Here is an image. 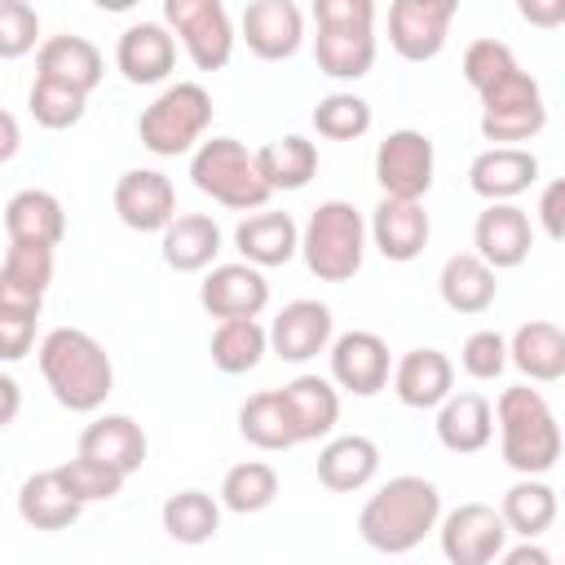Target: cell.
<instances>
[{
  "mask_svg": "<svg viewBox=\"0 0 565 565\" xmlns=\"http://www.w3.org/2000/svg\"><path fill=\"white\" fill-rule=\"evenodd\" d=\"M234 247L252 269H278L300 252V225L291 212H247L234 225Z\"/></svg>",
  "mask_w": 565,
  "mask_h": 565,
  "instance_id": "obj_24",
  "label": "cell"
},
{
  "mask_svg": "<svg viewBox=\"0 0 565 565\" xmlns=\"http://www.w3.org/2000/svg\"><path fill=\"white\" fill-rule=\"evenodd\" d=\"M437 543L450 565H494L508 547V525L494 503H459L437 521Z\"/></svg>",
  "mask_w": 565,
  "mask_h": 565,
  "instance_id": "obj_10",
  "label": "cell"
},
{
  "mask_svg": "<svg viewBox=\"0 0 565 565\" xmlns=\"http://www.w3.org/2000/svg\"><path fill=\"white\" fill-rule=\"evenodd\" d=\"M300 256L318 282H349L366 260V216L349 199H327L300 230Z\"/></svg>",
  "mask_w": 565,
  "mask_h": 565,
  "instance_id": "obj_5",
  "label": "cell"
},
{
  "mask_svg": "<svg viewBox=\"0 0 565 565\" xmlns=\"http://www.w3.org/2000/svg\"><path fill=\"white\" fill-rule=\"evenodd\" d=\"M115 216L137 234H163L177 216V185L159 168H128L115 181Z\"/></svg>",
  "mask_w": 565,
  "mask_h": 565,
  "instance_id": "obj_12",
  "label": "cell"
},
{
  "mask_svg": "<svg viewBox=\"0 0 565 565\" xmlns=\"http://www.w3.org/2000/svg\"><path fill=\"white\" fill-rule=\"evenodd\" d=\"M278 499V472L265 459H243L221 477V494L216 503L238 512V516H256Z\"/></svg>",
  "mask_w": 565,
  "mask_h": 565,
  "instance_id": "obj_38",
  "label": "cell"
},
{
  "mask_svg": "<svg viewBox=\"0 0 565 565\" xmlns=\"http://www.w3.org/2000/svg\"><path fill=\"white\" fill-rule=\"evenodd\" d=\"M539 221H543V234L552 243L565 238V181H547L543 194H539Z\"/></svg>",
  "mask_w": 565,
  "mask_h": 565,
  "instance_id": "obj_49",
  "label": "cell"
},
{
  "mask_svg": "<svg viewBox=\"0 0 565 565\" xmlns=\"http://www.w3.org/2000/svg\"><path fill=\"white\" fill-rule=\"evenodd\" d=\"M309 119H313L318 137H327V141H358L371 132L375 115H371V102L358 93H327V97H318Z\"/></svg>",
  "mask_w": 565,
  "mask_h": 565,
  "instance_id": "obj_39",
  "label": "cell"
},
{
  "mask_svg": "<svg viewBox=\"0 0 565 565\" xmlns=\"http://www.w3.org/2000/svg\"><path fill=\"white\" fill-rule=\"evenodd\" d=\"M35 362H40L49 393L66 411H79V415L102 411V402L115 388V362H110L106 344L97 335H88L84 327H53L40 340Z\"/></svg>",
  "mask_w": 565,
  "mask_h": 565,
  "instance_id": "obj_2",
  "label": "cell"
},
{
  "mask_svg": "<svg viewBox=\"0 0 565 565\" xmlns=\"http://www.w3.org/2000/svg\"><path fill=\"white\" fill-rule=\"evenodd\" d=\"M53 472H57V481L66 486V494H71L79 508H84V503H106V499H115V494L124 490V481H128V477H119L115 468H106V463H97V459H84V455L57 463Z\"/></svg>",
  "mask_w": 565,
  "mask_h": 565,
  "instance_id": "obj_41",
  "label": "cell"
},
{
  "mask_svg": "<svg viewBox=\"0 0 565 565\" xmlns=\"http://www.w3.org/2000/svg\"><path fill=\"white\" fill-rule=\"evenodd\" d=\"M380 472V446L362 433H340L318 450V481L335 494H353L371 486Z\"/></svg>",
  "mask_w": 565,
  "mask_h": 565,
  "instance_id": "obj_30",
  "label": "cell"
},
{
  "mask_svg": "<svg viewBox=\"0 0 565 565\" xmlns=\"http://www.w3.org/2000/svg\"><path fill=\"white\" fill-rule=\"evenodd\" d=\"M163 26L199 71H221L234 57V22L221 0H163Z\"/></svg>",
  "mask_w": 565,
  "mask_h": 565,
  "instance_id": "obj_8",
  "label": "cell"
},
{
  "mask_svg": "<svg viewBox=\"0 0 565 565\" xmlns=\"http://www.w3.org/2000/svg\"><path fill=\"white\" fill-rule=\"evenodd\" d=\"M190 181L199 194L230 212H260L269 203V185L256 172V154L234 137L199 141L190 154Z\"/></svg>",
  "mask_w": 565,
  "mask_h": 565,
  "instance_id": "obj_6",
  "label": "cell"
},
{
  "mask_svg": "<svg viewBox=\"0 0 565 565\" xmlns=\"http://www.w3.org/2000/svg\"><path fill=\"white\" fill-rule=\"evenodd\" d=\"M499 516H503L508 534L539 539V534L552 530V521H556V490H552L543 477H521L516 486L503 490Z\"/></svg>",
  "mask_w": 565,
  "mask_h": 565,
  "instance_id": "obj_35",
  "label": "cell"
},
{
  "mask_svg": "<svg viewBox=\"0 0 565 565\" xmlns=\"http://www.w3.org/2000/svg\"><path fill=\"white\" fill-rule=\"evenodd\" d=\"M494 565H556V561H552V552H547L543 543H534V539H521L516 547H503Z\"/></svg>",
  "mask_w": 565,
  "mask_h": 565,
  "instance_id": "obj_50",
  "label": "cell"
},
{
  "mask_svg": "<svg viewBox=\"0 0 565 565\" xmlns=\"http://www.w3.org/2000/svg\"><path fill=\"white\" fill-rule=\"evenodd\" d=\"M0 274H4L9 282H18V287H26V291L44 296V291H49V282H53V247H26V243H9Z\"/></svg>",
  "mask_w": 565,
  "mask_h": 565,
  "instance_id": "obj_45",
  "label": "cell"
},
{
  "mask_svg": "<svg viewBox=\"0 0 565 565\" xmlns=\"http://www.w3.org/2000/svg\"><path fill=\"white\" fill-rule=\"evenodd\" d=\"M450 22H455V0H393L388 44L406 62H433L446 49Z\"/></svg>",
  "mask_w": 565,
  "mask_h": 565,
  "instance_id": "obj_11",
  "label": "cell"
},
{
  "mask_svg": "<svg viewBox=\"0 0 565 565\" xmlns=\"http://www.w3.org/2000/svg\"><path fill=\"white\" fill-rule=\"evenodd\" d=\"M207 353H212L216 371L243 375V371L260 366V358L269 353V335L256 318H230V322H216V331L207 340Z\"/></svg>",
  "mask_w": 565,
  "mask_h": 565,
  "instance_id": "obj_36",
  "label": "cell"
},
{
  "mask_svg": "<svg viewBox=\"0 0 565 565\" xmlns=\"http://www.w3.org/2000/svg\"><path fill=\"white\" fill-rule=\"evenodd\" d=\"M199 305L216 318V322H230V318H260V309L269 305V278L243 260H221L203 274L199 282Z\"/></svg>",
  "mask_w": 565,
  "mask_h": 565,
  "instance_id": "obj_15",
  "label": "cell"
},
{
  "mask_svg": "<svg viewBox=\"0 0 565 565\" xmlns=\"http://www.w3.org/2000/svg\"><path fill=\"white\" fill-rule=\"evenodd\" d=\"M238 31L260 62H287L305 44V13L296 0H252L238 18Z\"/></svg>",
  "mask_w": 565,
  "mask_h": 565,
  "instance_id": "obj_16",
  "label": "cell"
},
{
  "mask_svg": "<svg viewBox=\"0 0 565 565\" xmlns=\"http://www.w3.org/2000/svg\"><path fill=\"white\" fill-rule=\"evenodd\" d=\"M481 97V115H490V110H530V106H547L543 102V88H539V79L530 75V71H508L503 79H494L486 93H477Z\"/></svg>",
  "mask_w": 565,
  "mask_h": 565,
  "instance_id": "obj_47",
  "label": "cell"
},
{
  "mask_svg": "<svg viewBox=\"0 0 565 565\" xmlns=\"http://www.w3.org/2000/svg\"><path fill=\"white\" fill-rule=\"evenodd\" d=\"M18 411H22V388H18V380L9 371H0V433L18 419Z\"/></svg>",
  "mask_w": 565,
  "mask_h": 565,
  "instance_id": "obj_53",
  "label": "cell"
},
{
  "mask_svg": "<svg viewBox=\"0 0 565 565\" xmlns=\"http://www.w3.org/2000/svg\"><path fill=\"white\" fill-rule=\"evenodd\" d=\"M207 124H212V93L194 79H177L141 110L137 137L150 154L177 159V154H194Z\"/></svg>",
  "mask_w": 565,
  "mask_h": 565,
  "instance_id": "obj_7",
  "label": "cell"
},
{
  "mask_svg": "<svg viewBox=\"0 0 565 565\" xmlns=\"http://www.w3.org/2000/svg\"><path fill=\"white\" fill-rule=\"evenodd\" d=\"M508 362L530 384H556L565 375V331L556 322H543V318L521 322L508 340Z\"/></svg>",
  "mask_w": 565,
  "mask_h": 565,
  "instance_id": "obj_29",
  "label": "cell"
},
{
  "mask_svg": "<svg viewBox=\"0 0 565 565\" xmlns=\"http://www.w3.org/2000/svg\"><path fill=\"white\" fill-rule=\"evenodd\" d=\"M159 521H163V534L172 543H185V547H199L207 539H216L221 530V503L207 494V490H177L163 499L159 508Z\"/></svg>",
  "mask_w": 565,
  "mask_h": 565,
  "instance_id": "obj_34",
  "label": "cell"
},
{
  "mask_svg": "<svg viewBox=\"0 0 565 565\" xmlns=\"http://www.w3.org/2000/svg\"><path fill=\"white\" fill-rule=\"evenodd\" d=\"M0 309L40 313V309H44V296H35V291H26V287H18V282H9V278L0 274Z\"/></svg>",
  "mask_w": 565,
  "mask_h": 565,
  "instance_id": "obj_51",
  "label": "cell"
},
{
  "mask_svg": "<svg viewBox=\"0 0 565 565\" xmlns=\"http://www.w3.org/2000/svg\"><path fill=\"white\" fill-rule=\"evenodd\" d=\"M252 154H256V172L269 185V194H278V190H305L313 181V172H318V146L309 137H300V132H287L278 141H265Z\"/></svg>",
  "mask_w": 565,
  "mask_h": 565,
  "instance_id": "obj_32",
  "label": "cell"
},
{
  "mask_svg": "<svg viewBox=\"0 0 565 565\" xmlns=\"http://www.w3.org/2000/svg\"><path fill=\"white\" fill-rule=\"evenodd\" d=\"M366 238L375 243V252L393 265H406L415 260L428 238H433V221L424 212V203H411V199H380L371 221H366Z\"/></svg>",
  "mask_w": 565,
  "mask_h": 565,
  "instance_id": "obj_18",
  "label": "cell"
},
{
  "mask_svg": "<svg viewBox=\"0 0 565 565\" xmlns=\"http://www.w3.org/2000/svg\"><path fill=\"white\" fill-rule=\"evenodd\" d=\"M547 128V106H530V110H490L481 115V137L494 146H521L534 141Z\"/></svg>",
  "mask_w": 565,
  "mask_h": 565,
  "instance_id": "obj_44",
  "label": "cell"
},
{
  "mask_svg": "<svg viewBox=\"0 0 565 565\" xmlns=\"http://www.w3.org/2000/svg\"><path fill=\"white\" fill-rule=\"evenodd\" d=\"M521 18L525 22H539V26H556L565 22V0H521Z\"/></svg>",
  "mask_w": 565,
  "mask_h": 565,
  "instance_id": "obj_52",
  "label": "cell"
},
{
  "mask_svg": "<svg viewBox=\"0 0 565 565\" xmlns=\"http://www.w3.org/2000/svg\"><path fill=\"white\" fill-rule=\"evenodd\" d=\"M115 66L128 84H163L177 66V40L163 22H132L115 40Z\"/></svg>",
  "mask_w": 565,
  "mask_h": 565,
  "instance_id": "obj_20",
  "label": "cell"
},
{
  "mask_svg": "<svg viewBox=\"0 0 565 565\" xmlns=\"http://www.w3.org/2000/svg\"><path fill=\"white\" fill-rule=\"evenodd\" d=\"M490 411H494L503 463L521 477H547L561 459V424H556L547 397L530 384H512L499 393V402Z\"/></svg>",
  "mask_w": 565,
  "mask_h": 565,
  "instance_id": "obj_3",
  "label": "cell"
},
{
  "mask_svg": "<svg viewBox=\"0 0 565 565\" xmlns=\"http://www.w3.org/2000/svg\"><path fill=\"white\" fill-rule=\"evenodd\" d=\"M40 44V13L26 0H0V62L26 57Z\"/></svg>",
  "mask_w": 565,
  "mask_h": 565,
  "instance_id": "obj_43",
  "label": "cell"
},
{
  "mask_svg": "<svg viewBox=\"0 0 565 565\" xmlns=\"http://www.w3.org/2000/svg\"><path fill=\"white\" fill-rule=\"evenodd\" d=\"M313 57L331 79H362L375 66V4L371 0H313Z\"/></svg>",
  "mask_w": 565,
  "mask_h": 565,
  "instance_id": "obj_4",
  "label": "cell"
},
{
  "mask_svg": "<svg viewBox=\"0 0 565 565\" xmlns=\"http://www.w3.org/2000/svg\"><path fill=\"white\" fill-rule=\"evenodd\" d=\"M238 433H243V441H252L256 450H291V446H300L296 433H291V419H287V411H282L278 388L252 393V397L238 406Z\"/></svg>",
  "mask_w": 565,
  "mask_h": 565,
  "instance_id": "obj_37",
  "label": "cell"
},
{
  "mask_svg": "<svg viewBox=\"0 0 565 565\" xmlns=\"http://www.w3.org/2000/svg\"><path fill=\"white\" fill-rule=\"evenodd\" d=\"M508 71H516V57H512V49H508L503 40L486 35V40H472V44L463 49V79H468L472 93H486V88H490L494 79H503Z\"/></svg>",
  "mask_w": 565,
  "mask_h": 565,
  "instance_id": "obj_42",
  "label": "cell"
},
{
  "mask_svg": "<svg viewBox=\"0 0 565 565\" xmlns=\"http://www.w3.org/2000/svg\"><path fill=\"white\" fill-rule=\"evenodd\" d=\"M539 181V154L525 146H490L468 163V190L486 203H512Z\"/></svg>",
  "mask_w": 565,
  "mask_h": 565,
  "instance_id": "obj_21",
  "label": "cell"
},
{
  "mask_svg": "<svg viewBox=\"0 0 565 565\" xmlns=\"http://www.w3.org/2000/svg\"><path fill=\"white\" fill-rule=\"evenodd\" d=\"M159 252L177 274H207L221 256V225L207 212H181L159 234Z\"/></svg>",
  "mask_w": 565,
  "mask_h": 565,
  "instance_id": "obj_26",
  "label": "cell"
},
{
  "mask_svg": "<svg viewBox=\"0 0 565 565\" xmlns=\"http://www.w3.org/2000/svg\"><path fill=\"white\" fill-rule=\"evenodd\" d=\"M4 234L9 243H26V247H57L62 234H66V212H62V199L49 194V190H18L9 203H4Z\"/></svg>",
  "mask_w": 565,
  "mask_h": 565,
  "instance_id": "obj_28",
  "label": "cell"
},
{
  "mask_svg": "<svg viewBox=\"0 0 565 565\" xmlns=\"http://www.w3.org/2000/svg\"><path fill=\"white\" fill-rule=\"evenodd\" d=\"M265 335H269V353L274 358L300 366V362L327 353V344L335 340V318H331V309L322 300L300 296V300H287L274 313V322L265 327Z\"/></svg>",
  "mask_w": 565,
  "mask_h": 565,
  "instance_id": "obj_13",
  "label": "cell"
},
{
  "mask_svg": "<svg viewBox=\"0 0 565 565\" xmlns=\"http://www.w3.org/2000/svg\"><path fill=\"white\" fill-rule=\"evenodd\" d=\"M437 441L450 450V455H477L490 446L494 437V411H490V397L486 393H450L441 406H437Z\"/></svg>",
  "mask_w": 565,
  "mask_h": 565,
  "instance_id": "obj_27",
  "label": "cell"
},
{
  "mask_svg": "<svg viewBox=\"0 0 565 565\" xmlns=\"http://www.w3.org/2000/svg\"><path fill=\"white\" fill-rule=\"evenodd\" d=\"M146 450H150L146 428H141L132 415H115V411L97 415V419L79 433V446H75V455L97 459V463L115 468L119 477H132V472L146 463Z\"/></svg>",
  "mask_w": 565,
  "mask_h": 565,
  "instance_id": "obj_22",
  "label": "cell"
},
{
  "mask_svg": "<svg viewBox=\"0 0 565 565\" xmlns=\"http://www.w3.org/2000/svg\"><path fill=\"white\" fill-rule=\"evenodd\" d=\"M393 393L402 406L411 411H437L450 393H455V362L433 349V344H419V349H406L397 362H393Z\"/></svg>",
  "mask_w": 565,
  "mask_h": 565,
  "instance_id": "obj_19",
  "label": "cell"
},
{
  "mask_svg": "<svg viewBox=\"0 0 565 565\" xmlns=\"http://www.w3.org/2000/svg\"><path fill=\"white\" fill-rule=\"evenodd\" d=\"M437 291L450 313H486L499 296V278L472 252H455V256H446V265L437 274Z\"/></svg>",
  "mask_w": 565,
  "mask_h": 565,
  "instance_id": "obj_31",
  "label": "cell"
},
{
  "mask_svg": "<svg viewBox=\"0 0 565 565\" xmlns=\"http://www.w3.org/2000/svg\"><path fill=\"white\" fill-rule=\"evenodd\" d=\"M282 397V411L291 419V433L296 441H318V437H331V428L340 424V388L322 375H296L278 388Z\"/></svg>",
  "mask_w": 565,
  "mask_h": 565,
  "instance_id": "obj_25",
  "label": "cell"
},
{
  "mask_svg": "<svg viewBox=\"0 0 565 565\" xmlns=\"http://www.w3.org/2000/svg\"><path fill=\"white\" fill-rule=\"evenodd\" d=\"M441 521V490L428 477L402 472L388 477L358 512V534L371 552L406 556L415 552Z\"/></svg>",
  "mask_w": 565,
  "mask_h": 565,
  "instance_id": "obj_1",
  "label": "cell"
},
{
  "mask_svg": "<svg viewBox=\"0 0 565 565\" xmlns=\"http://www.w3.org/2000/svg\"><path fill=\"white\" fill-rule=\"evenodd\" d=\"M35 322L40 313L0 309V362H22L35 349Z\"/></svg>",
  "mask_w": 565,
  "mask_h": 565,
  "instance_id": "obj_48",
  "label": "cell"
},
{
  "mask_svg": "<svg viewBox=\"0 0 565 565\" xmlns=\"http://www.w3.org/2000/svg\"><path fill=\"white\" fill-rule=\"evenodd\" d=\"M35 75L57 79V84H66V88H75V93L88 97L102 84V75H106V57H102V49L93 40L62 31V35L40 40V49H35Z\"/></svg>",
  "mask_w": 565,
  "mask_h": 565,
  "instance_id": "obj_23",
  "label": "cell"
},
{
  "mask_svg": "<svg viewBox=\"0 0 565 565\" xmlns=\"http://www.w3.org/2000/svg\"><path fill=\"white\" fill-rule=\"evenodd\" d=\"M79 503L66 494V486L57 481V472L53 468H44V472H31L22 486H18V516L31 525V530H66V525H75L79 521Z\"/></svg>",
  "mask_w": 565,
  "mask_h": 565,
  "instance_id": "obj_33",
  "label": "cell"
},
{
  "mask_svg": "<svg viewBox=\"0 0 565 565\" xmlns=\"http://www.w3.org/2000/svg\"><path fill=\"white\" fill-rule=\"evenodd\" d=\"M472 247H477L472 256L486 260L494 274L525 265V256L534 247V225H530L525 207H516V203H486V212H477V225H472Z\"/></svg>",
  "mask_w": 565,
  "mask_h": 565,
  "instance_id": "obj_17",
  "label": "cell"
},
{
  "mask_svg": "<svg viewBox=\"0 0 565 565\" xmlns=\"http://www.w3.org/2000/svg\"><path fill=\"white\" fill-rule=\"evenodd\" d=\"M18 150H22V128L9 110H0V163H9Z\"/></svg>",
  "mask_w": 565,
  "mask_h": 565,
  "instance_id": "obj_54",
  "label": "cell"
},
{
  "mask_svg": "<svg viewBox=\"0 0 565 565\" xmlns=\"http://www.w3.org/2000/svg\"><path fill=\"white\" fill-rule=\"evenodd\" d=\"M26 110H31V119H35L40 128L62 132V128H75V124L84 119L88 97L75 93V88H66V84H57V79L35 75V84H31V93H26Z\"/></svg>",
  "mask_w": 565,
  "mask_h": 565,
  "instance_id": "obj_40",
  "label": "cell"
},
{
  "mask_svg": "<svg viewBox=\"0 0 565 565\" xmlns=\"http://www.w3.org/2000/svg\"><path fill=\"white\" fill-rule=\"evenodd\" d=\"M459 366H463V375H472V380H499L503 366H508V335H499L494 327L472 331V335L463 340V349H459Z\"/></svg>",
  "mask_w": 565,
  "mask_h": 565,
  "instance_id": "obj_46",
  "label": "cell"
},
{
  "mask_svg": "<svg viewBox=\"0 0 565 565\" xmlns=\"http://www.w3.org/2000/svg\"><path fill=\"white\" fill-rule=\"evenodd\" d=\"M327 358H331V384L353 393V397H375L388 375H393V362H388V344L375 335V331H344L327 344Z\"/></svg>",
  "mask_w": 565,
  "mask_h": 565,
  "instance_id": "obj_14",
  "label": "cell"
},
{
  "mask_svg": "<svg viewBox=\"0 0 565 565\" xmlns=\"http://www.w3.org/2000/svg\"><path fill=\"white\" fill-rule=\"evenodd\" d=\"M433 172H437V150H433L428 132H419V128H393L375 146V181H380L384 199L419 203L433 190Z\"/></svg>",
  "mask_w": 565,
  "mask_h": 565,
  "instance_id": "obj_9",
  "label": "cell"
}]
</instances>
